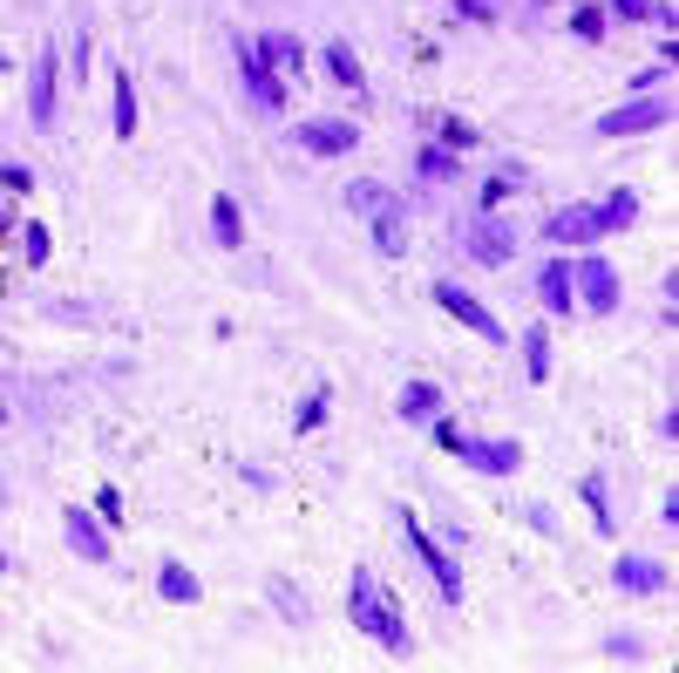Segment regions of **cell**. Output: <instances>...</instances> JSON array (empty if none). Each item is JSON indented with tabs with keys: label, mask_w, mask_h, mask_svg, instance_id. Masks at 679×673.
Masks as SVG:
<instances>
[{
	"label": "cell",
	"mask_w": 679,
	"mask_h": 673,
	"mask_svg": "<svg viewBox=\"0 0 679 673\" xmlns=\"http://www.w3.org/2000/svg\"><path fill=\"white\" fill-rule=\"evenodd\" d=\"M347 619L361 626L374 647H387V660H415L408 626H402V612H394V599L381 591V578L368 565H353V578H347Z\"/></svg>",
	"instance_id": "1"
},
{
	"label": "cell",
	"mask_w": 679,
	"mask_h": 673,
	"mask_svg": "<svg viewBox=\"0 0 679 673\" xmlns=\"http://www.w3.org/2000/svg\"><path fill=\"white\" fill-rule=\"evenodd\" d=\"M571 300L591 313V321H605V313H618V265L605 259V252H578L571 259Z\"/></svg>",
	"instance_id": "2"
},
{
	"label": "cell",
	"mask_w": 679,
	"mask_h": 673,
	"mask_svg": "<svg viewBox=\"0 0 679 673\" xmlns=\"http://www.w3.org/2000/svg\"><path fill=\"white\" fill-rule=\"evenodd\" d=\"M402 531H408V551H415V565L435 578V591H442L449 606H462V572H456V558H449V544H435L428 531H421V518L415 510H402Z\"/></svg>",
	"instance_id": "3"
},
{
	"label": "cell",
	"mask_w": 679,
	"mask_h": 673,
	"mask_svg": "<svg viewBox=\"0 0 679 673\" xmlns=\"http://www.w3.org/2000/svg\"><path fill=\"white\" fill-rule=\"evenodd\" d=\"M666 123H672V102L666 96H632L625 109L598 116V137H646V130H666Z\"/></svg>",
	"instance_id": "4"
},
{
	"label": "cell",
	"mask_w": 679,
	"mask_h": 673,
	"mask_svg": "<svg viewBox=\"0 0 679 673\" xmlns=\"http://www.w3.org/2000/svg\"><path fill=\"white\" fill-rule=\"evenodd\" d=\"M435 306H442V313H449V321H462L469 334H483L490 347L503 340V321H496V313H490L483 300H475L469 286H456V280H435Z\"/></svg>",
	"instance_id": "5"
},
{
	"label": "cell",
	"mask_w": 679,
	"mask_h": 673,
	"mask_svg": "<svg viewBox=\"0 0 679 673\" xmlns=\"http://www.w3.org/2000/svg\"><path fill=\"white\" fill-rule=\"evenodd\" d=\"M293 143L306 156H353L361 150V123H347V116H313V123L293 130Z\"/></svg>",
	"instance_id": "6"
},
{
	"label": "cell",
	"mask_w": 679,
	"mask_h": 673,
	"mask_svg": "<svg viewBox=\"0 0 679 673\" xmlns=\"http://www.w3.org/2000/svg\"><path fill=\"white\" fill-rule=\"evenodd\" d=\"M62 538H68L75 558H89V565H109V558H116L109 524H96V510H83V503H68V510H62Z\"/></svg>",
	"instance_id": "7"
},
{
	"label": "cell",
	"mask_w": 679,
	"mask_h": 673,
	"mask_svg": "<svg viewBox=\"0 0 679 673\" xmlns=\"http://www.w3.org/2000/svg\"><path fill=\"white\" fill-rule=\"evenodd\" d=\"M238 75H245V89H252V102H259V116H286V83H278V68L245 42L238 48Z\"/></svg>",
	"instance_id": "8"
},
{
	"label": "cell",
	"mask_w": 679,
	"mask_h": 673,
	"mask_svg": "<svg viewBox=\"0 0 679 673\" xmlns=\"http://www.w3.org/2000/svg\"><path fill=\"white\" fill-rule=\"evenodd\" d=\"M456 456L469 469H483V477H510V469L524 463V443H510V435H462Z\"/></svg>",
	"instance_id": "9"
},
{
	"label": "cell",
	"mask_w": 679,
	"mask_h": 673,
	"mask_svg": "<svg viewBox=\"0 0 679 673\" xmlns=\"http://www.w3.org/2000/svg\"><path fill=\"white\" fill-rule=\"evenodd\" d=\"M469 252H475V265H510V259H516V225L496 218V211H475V225H469Z\"/></svg>",
	"instance_id": "10"
},
{
	"label": "cell",
	"mask_w": 679,
	"mask_h": 673,
	"mask_svg": "<svg viewBox=\"0 0 679 673\" xmlns=\"http://www.w3.org/2000/svg\"><path fill=\"white\" fill-rule=\"evenodd\" d=\"M612 585L632 591V599H666V591H672V572H666L659 558H638V551H625V558L612 565Z\"/></svg>",
	"instance_id": "11"
},
{
	"label": "cell",
	"mask_w": 679,
	"mask_h": 673,
	"mask_svg": "<svg viewBox=\"0 0 679 673\" xmlns=\"http://www.w3.org/2000/svg\"><path fill=\"white\" fill-rule=\"evenodd\" d=\"M544 239L550 246H598V239H605V225H598V205H565V211H550L544 218Z\"/></svg>",
	"instance_id": "12"
},
{
	"label": "cell",
	"mask_w": 679,
	"mask_h": 673,
	"mask_svg": "<svg viewBox=\"0 0 679 673\" xmlns=\"http://www.w3.org/2000/svg\"><path fill=\"white\" fill-rule=\"evenodd\" d=\"M55 75H62V62L42 42V55H34V68H28V116H34V130H55Z\"/></svg>",
	"instance_id": "13"
},
{
	"label": "cell",
	"mask_w": 679,
	"mask_h": 673,
	"mask_svg": "<svg viewBox=\"0 0 679 673\" xmlns=\"http://www.w3.org/2000/svg\"><path fill=\"white\" fill-rule=\"evenodd\" d=\"M537 300H544V313H578V300H571V259H544L537 265Z\"/></svg>",
	"instance_id": "14"
},
{
	"label": "cell",
	"mask_w": 679,
	"mask_h": 673,
	"mask_svg": "<svg viewBox=\"0 0 679 673\" xmlns=\"http://www.w3.org/2000/svg\"><path fill=\"white\" fill-rule=\"evenodd\" d=\"M156 599H171V606H197V599H205V578H197L184 558H164V565H156Z\"/></svg>",
	"instance_id": "15"
},
{
	"label": "cell",
	"mask_w": 679,
	"mask_h": 673,
	"mask_svg": "<svg viewBox=\"0 0 679 673\" xmlns=\"http://www.w3.org/2000/svg\"><path fill=\"white\" fill-rule=\"evenodd\" d=\"M211 239H218L224 252L245 246V211H238V197H231V191H218V197H211Z\"/></svg>",
	"instance_id": "16"
},
{
	"label": "cell",
	"mask_w": 679,
	"mask_h": 673,
	"mask_svg": "<svg viewBox=\"0 0 679 673\" xmlns=\"http://www.w3.org/2000/svg\"><path fill=\"white\" fill-rule=\"evenodd\" d=\"M638 218H646V197H638L632 184H618L605 205H598V225H605V231H632Z\"/></svg>",
	"instance_id": "17"
},
{
	"label": "cell",
	"mask_w": 679,
	"mask_h": 673,
	"mask_svg": "<svg viewBox=\"0 0 679 673\" xmlns=\"http://www.w3.org/2000/svg\"><path fill=\"white\" fill-rule=\"evenodd\" d=\"M368 225H374V252H387V259H394V252L408 246V205H402V197H394L387 211H374Z\"/></svg>",
	"instance_id": "18"
},
{
	"label": "cell",
	"mask_w": 679,
	"mask_h": 673,
	"mask_svg": "<svg viewBox=\"0 0 679 673\" xmlns=\"http://www.w3.org/2000/svg\"><path fill=\"white\" fill-rule=\"evenodd\" d=\"M109 123H116V137H136V83L123 68H116V83H109Z\"/></svg>",
	"instance_id": "19"
},
{
	"label": "cell",
	"mask_w": 679,
	"mask_h": 673,
	"mask_svg": "<svg viewBox=\"0 0 679 673\" xmlns=\"http://www.w3.org/2000/svg\"><path fill=\"white\" fill-rule=\"evenodd\" d=\"M394 409H402V422H428V415H442V388H435V381H408Z\"/></svg>",
	"instance_id": "20"
},
{
	"label": "cell",
	"mask_w": 679,
	"mask_h": 673,
	"mask_svg": "<svg viewBox=\"0 0 679 673\" xmlns=\"http://www.w3.org/2000/svg\"><path fill=\"white\" fill-rule=\"evenodd\" d=\"M327 55V68H333V83H347V89H368V68H361V55H353L347 42H327L319 48Z\"/></svg>",
	"instance_id": "21"
},
{
	"label": "cell",
	"mask_w": 679,
	"mask_h": 673,
	"mask_svg": "<svg viewBox=\"0 0 679 673\" xmlns=\"http://www.w3.org/2000/svg\"><path fill=\"white\" fill-rule=\"evenodd\" d=\"M347 205L361 211V218H374V211H387V205H394V191H387V184H374V177H353V184H347Z\"/></svg>",
	"instance_id": "22"
},
{
	"label": "cell",
	"mask_w": 679,
	"mask_h": 673,
	"mask_svg": "<svg viewBox=\"0 0 679 673\" xmlns=\"http://www.w3.org/2000/svg\"><path fill=\"white\" fill-rule=\"evenodd\" d=\"M272 68H306V48L293 42V34H259V42H252Z\"/></svg>",
	"instance_id": "23"
},
{
	"label": "cell",
	"mask_w": 679,
	"mask_h": 673,
	"mask_svg": "<svg viewBox=\"0 0 679 673\" xmlns=\"http://www.w3.org/2000/svg\"><path fill=\"white\" fill-rule=\"evenodd\" d=\"M578 497H584V510H591L598 538H612V503H605V477H598V469H591V477L578 484Z\"/></svg>",
	"instance_id": "24"
},
{
	"label": "cell",
	"mask_w": 679,
	"mask_h": 673,
	"mask_svg": "<svg viewBox=\"0 0 679 673\" xmlns=\"http://www.w3.org/2000/svg\"><path fill=\"white\" fill-rule=\"evenodd\" d=\"M415 177H428V184H449V177H456V150H442V143H421V156H415Z\"/></svg>",
	"instance_id": "25"
},
{
	"label": "cell",
	"mask_w": 679,
	"mask_h": 673,
	"mask_svg": "<svg viewBox=\"0 0 679 673\" xmlns=\"http://www.w3.org/2000/svg\"><path fill=\"white\" fill-rule=\"evenodd\" d=\"M524 177H530V171H524V164H503V171H496V177H490V184H483V205H475V211H496V205H503V197H510V191H516V184H524Z\"/></svg>",
	"instance_id": "26"
},
{
	"label": "cell",
	"mask_w": 679,
	"mask_h": 673,
	"mask_svg": "<svg viewBox=\"0 0 679 673\" xmlns=\"http://www.w3.org/2000/svg\"><path fill=\"white\" fill-rule=\"evenodd\" d=\"M524 368H530V381H550V327H530V340H524Z\"/></svg>",
	"instance_id": "27"
},
{
	"label": "cell",
	"mask_w": 679,
	"mask_h": 673,
	"mask_svg": "<svg viewBox=\"0 0 679 673\" xmlns=\"http://www.w3.org/2000/svg\"><path fill=\"white\" fill-rule=\"evenodd\" d=\"M327 409H333V394H327V388H319V394H306V402H299V415H293V428H299V435H313L319 422H327Z\"/></svg>",
	"instance_id": "28"
},
{
	"label": "cell",
	"mask_w": 679,
	"mask_h": 673,
	"mask_svg": "<svg viewBox=\"0 0 679 673\" xmlns=\"http://www.w3.org/2000/svg\"><path fill=\"white\" fill-rule=\"evenodd\" d=\"M21 246H28V259H34V265H48V252H55V239H48V225H42V218L21 231Z\"/></svg>",
	"instance_id": "29"
},
{
	"label": "cell",
	"mask_w": 679,
	"mask_h": 673,
	"mask_svg": "<svg viewBox=\"0 0 679 673\" xmlns=\"http://www.w3.org/2000/svg\"><path fill=\"white\" fill-rule=\"evenodd\" d=\"M605 653L632 666V660H646V640H638V632H612V640H605Z\"/></svg>",
	"instance_id": "30"
},
{
	"label": "cell",
	"mask_w": 679,
	"mask_h": 673,
	"mask_svg": "<svg viewBox=\"0 0 679 673\" xmlns=\"http://www.w3.org/2000/svg\"><path fill=\"white\" fill-rule=\"evenodd\" d=\"M618 21H659V0H612Z\"/></svg>",
	"instance_id": "31"
},
{
	"label": "cell",
	"mask_w": 679,
	"mask_h": 673,
	"mask_svg": "<svg viewBox=\"0 0 679 673\" xmlns=\"http://www.w3.org/2000/svg\"><path fill=\"white\" fill-rule=\"evenodd\" d=\"M475 143V123H462V116H449L442 123V150H469Z\"/></svg>",
	"instance_id": "32"
},
{
	"label": "cell",
	"mask_w": 679,
	"mask_h": 673,
	"mask_svg": "<svg viewBox=\"0 0 679 673\" xmlns=\"http://www.w3.org/2000/svg\"><path fill=\"white\" fill-rule=\"evenodd\" d=\"M571 28L584 34V42H598V34H605V14H598V8H578V14H571Z\"/></svg>",
	"instance_id": "33"
},
{
	"label": "cell",
	"mask_w": 679,
	"mask_h": 673,
	"mask_svg": "<svg viewBox=\"0 0 679 673\" xmlns=\"http://www.w3.org/2000/svg\"><path fill=\"white\" fill-rule=\"evenodd\" d=\"M28 184H34L28 164H0V191H28Z\"/></svg>",
	"instance_id": "34"
},
{
	"label": "cell",
	"mask_w": 679,
	"mask_h": 673,
	"mask_svg": "<svg viewBox=\"0 0 679 673\" xmlns=\"http://www.w3.org/2000/svg\"><path fill=\"white\" fill-rule=\"evenodd\" d=\"M428 428H435V443H442V449H456V443H462V428H456L449 415H428Z\"/></svg>",
	"instance_id": "35"
},
{
	"label": "cell",
	"mask_w": 679,
	"mask_h": 673,
	"mask_svg": "<svg viewBox=\"0 0 679 673\" xmlns=\"http://www.w3.org/2000/svg\"><path fill=\"white\" fill-rule=\"evenodd\" d=\"M96 510H102V524H116V518H123V497H116V490H96Z\"/></svg>",
	"instance_id": "36"
},
{
	"label": "cell",
	"mask_w": 679,
	"mask_h": 673,
	"mask_svg": "<svg viewBox=\"0 0 679 673\" xmlns=\"http://www.w3.org/2000/svg\"><path fill=\"white\" fill-rule=\"evenodd\" d=\"M456 14L462 21H490V0H456Z\"/></svg>",
	"instance_id": "37"
},
{
	"label": "cell",
	"mask_w": 679,
	"mask_h": 673,
	"mask_svg": "<svg viewBox=\"0 0 679 673\" xmlns=\"http://www.w3.org/2000/svg\"><path fill=\"white\" fill-rule=\"evenodd\" d=\"M0 231H14V211H8V197H0Z\"/></svg>",
	"instance_id": "38"
},
{
	"label": "cell",
	"mask_w": 679,
	"mask_h": 673,
	"mask_svg": "<svg viewBox=\"0 0 679 673\" xmlns=\"http://www.w3.org/2000/svg\"><path fill=\"white\" fill-rule=\"evenodd\" d=\"M0 572H8V551H0Z\"/></svg>",
	"instance_id": "39"
},
{
	"label": "cell",
	"mask_w": 679,
	"mask_h": 673,
	"mask_svg": "<svg viewBox=\"0 0 679 673\" xmlns=\"http://www.w3.org/2000/svg\"><path fill=\"white\" fill-rule=\"evenodd\" d=\"M0 422H8V409H0Z\"/></svg>",
	"instance_id": "40"
}]
</instances>
